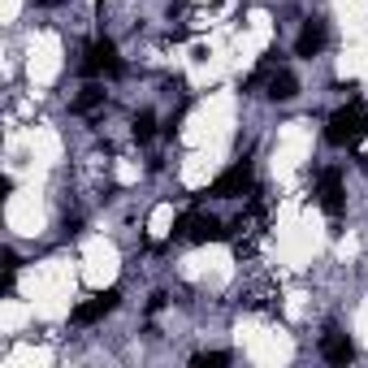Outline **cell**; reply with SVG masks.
<instances>
[{
  "label": "cell",
  "instance_id": "obj_10",
  "mask_svg": "<svg viewBox=\"0 0 368 368\" xmlns=\"http://www.w3.org/2000/svg\"><path fill=\"white\" fill-rule=\"evenodd\" d=\"M69 109L79 113V117H87V113H95V109H104V87H100V83L83 87V95H79V100H74Z\"/></svg>",
  "mask_w": 368,
  "mask_h": 368
},
{
  "label": "cell",
  "instance_id": "obj_7",
  "mask_svg": "<svg viewBox=\"0 0 368 368\" xmlns=\"http://www.w3.org/2000/svg\"><path fill=\"white\" fill-rule=\"evenodd\" d=\"M325 22H316V18H308L304 27H299V35H294V57H304V61H312V57H321L325 53Z\"/></svg>",
  "mask_w": 368,
  "mask_h": 368
},
{
  "label": "cell",
  "instance_id": "obj_4",
  "mask_svg": "<svg viewBox=\"0 0 368 368\" xmlns=\"http://www.w3.org/2000/svg\"><path fill=\"white\" fill-rule=\"evenodd\" d=\"M243 191H256L252 186V161H238V165H230L226 174H221L204 195H212V200H238Z\"/></svg>",
  "mask_w": 368,
  "mask_h": 368
},
{
  "label": "cell",
  "instance_id": "obj_14",
  "mask_svg": "<svg viewBox=\"0 0 368 368\" xmlns=\"http://www.w3.org/2000/svg\"><path fill=\"white\" fill-rule=\"evenodd\" d=\"M165 304H169V294H165V290H156L152 299H147V316H156V312H161Z\"/></svg>",
  "mask_w": 368,
  "mask_h": 368
},
{
  "label": "cell",
  "instance_id": "obj_11",
  "mask_svg": "<svg viewBox=\"0 0 368 368\" xmlns=\"http://www.w3.org/2000/svg\"><path fill=\"white\" fill-rule=\"evenodd\" d=\"M130 135H135L139 143H147V139L156 135V113H152V109H143V113L135 117V126H130Z\"/></svg>",
  "mask_w": 368,
  "mask_h": 368
},
{
  "label": "cell",
  "instance_id": "obj_5",
  "mask_svg": "<svg viewBox=\"0 0 368 368\" xmlns=\"http://www.w3.org/2000/svg\"><path fill=\"white\" fill-rule=\"evenodd\" d=\"M316 195H321V208L338 221L342 217V208H347V191H342V169H321L316 174Z\"/></svg>",
  "mask_w": 368,
  "mask_h": 368
},
{
  "label": "cell",
  "instance_id": "obj_13",
  "mask_svg": "<svg viewBox=\"0 0 368 368\" xmlns=\"http://www.w3.org/2000/svg\"><path fill=\"white\" fill-rule=\"evenodd\" d=\"M61 234H65V238L83 234V217H65V221H61Z\"/></svg>",
  "mask_w": 368,
  "mask_h": 368
},
{
  "label": "cell",
  "instance_id": "obj_3",
  "mask_svg": "<svg viewBox=\"0 0 368 368\" xmlns=\"http://www.w3.org/2000/svg\"><path fill=\"white\" fill-rule=\"evenodd\" d=\"M83 74L87 79H100V74H109V79H117L121 74V57H117V43L109 35H100L91 48H87V61H83Z\"/></svg>",
  "mask_w": 368,
  "mask_h": 368
},
{
  "label": "cell",
  "instance_id": "obj_6",
  "mask_svg": "<svg viewBox=\"0 0 368 368\" xmlns=\"http://www.w3.org/2000/svg\"><path fill=\"white\" fill-rule=\"evenodd\" d=\"M121 304V290H100L91 304H79L74 308V325H95V321H104L109 312H117Z\"/></svg>",
  "mask_w": 368,
  "mask_h": 368
},
{
  "label": "cell",
  "instance_id": "obj_12",
  "mask_svg": "<svg viewBox=\"0 0 368 368\" xmlns=\"http://www.w3.org/2000/svg\"><path fill=\"white\" fill-rule=\"evenodd\" d=\"M195 368H226L230 364V351H200V355H191Z\"/></svg>",
  "mask_w": 368,
  "mask_h": 368
},
{
  "label": "cell",
  "instance_id": "obj_2",
  "mask_svg": "<svg viewBox=\"0 0 368 368\" xmlns=\"http://www.w3.org/2000/svg\"><path fill=\"white\" fill-rule=\"evenodd\" d=\"M174 234L178 238H191V243H221V238H230V230L221 226L217 217H204V212H195V208L174 221Z\"/></svg>",
  "mask_w": 368,
  "mask_h": 368
},
{
  "label": "cell",
  "instance_id": "obj_1",
  "mask_svg": "<svg viewBox=\"0 0 368 368\" xmlns=\"http://www.w3.org/2000/svg\"><path fill=\"white\" fill-rule=\"evenodd\" d=\"M364 135H368V109H364L360 100L342 104V109L329 117V126H325V143H334V147H355Z\"/></svg>",
  "mask_w": 368,
  "mask_h": 368
},
{
  "label": "cell",
  "instance_id": "obj_9",
  "mask_svg": "<svg viewBox=\"0 0 368 368\" xmlns=\"http://www.w3.org/2000/svg\"><path fill=\"white\" fill-rule=\"evenodd\" d=\"M294 95H299V79L290 69L268 74V100H294Z\"/></svg>",
  "mask_w": 368,
  "mask_h": 368
},
{
  "label": "cell",
  "instance_id": "obj_8",
  "mask_svg": "<svg viewBox=\"0 0 368 368\" xmlns=\"http://www.w3.org/2000/svg\"><path fill=\"white\" fill-rule=\"evenodd\" d=\"M321 355H325L329 364H351V360H355V342H351L347 334H338V329H325V338H321Z\"/></svg>",
  "mask_w": 368,
  "mask_h": 368
}]
</instances>
